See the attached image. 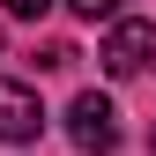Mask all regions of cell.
Here are the masks:
<instances>
[{
    "mask_svg": "<svg viewBox=\"0 0 156 156\" xmlns=\"http://www.w3.org/2000/svg\"><path fill=\"white\" fill-rule=\"evenodd\" d=\"M149 149H156V126H149Z\"/></svg>",
    "mask_w": 156,
    "mask_h": 156,
    "instance_id": "6",
    "label": "cell"
},
{
    "mask_svg": "<svg viewBox=\"0 0 156 156\" xmlns=\"http://www.w3.org/2000/svg\"><path fill=\"white\" fill-rule=\"evenodd\" d=\"M0 8H8V15H23V23H37V15H45L52 0H0Z\"/></svg>",
    "mask_w": 156,
    "mask_h": 156,
    "instance_id": "5",
    "label": "cell"
},
{
    "mask_svg": "<svg viewBox=\"0 0 156 156\" xmlns=\"http://www.w3.org/2000/svg\"><path fill=\"white\" fill-rule=\"evenodd\" d=\"M97 60H104V74H141L149 60H156V23H141V15H119V23L104 30V52H97Z\"/></svg>",
    "mask_w": 156,
    "mask_h": 156,
    "instance_id": "2",
    "label": "cell"
},
{
    "mask_svg": "<svg viewBox=\"0 0 156 156\" xmlns=\"http://www.w3.org/2000/svg\"><path fill=\"white\" fill-rule=\"evenodd\" d=\"M37 126H45V104H37V89L0 74V141H37Z\"/></svg>",
    "mask_w": 156,
    "mask_h": 156,
    "instance_id": "3",
    "label": "cell"
},
{
    "mask_svg": "<svg viewBox=\"0 0 156 156\" xmlns=\"http://www.w3.org/2000/svg\"><path fill=\"white\" fill-rule=\"evenodd\" d=\"M82 23H119V0H67Z\"/></svg>",
    "mask_w": 156,
    "mask_h": 156,
    "instance_id": "4",
    "label": "cell"
},
{
    "mask_svg": "<svg viewBox=\"0 0 156 156\" xmlns=\"http://www.w3.org/2000/svg\"><path fill=\"white\" fill-rule=\"evenodd\" d=\"M67 134H74L82 156H112V149H119V112H112V97L82 89V97L67 104Z\"/></svg>",
    "mask_w": 156,
    "mask_h": 156,
    "instance_id": "1",
    "label": "cell"
}]
</instances>
